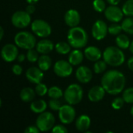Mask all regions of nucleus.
Segmentation results:
<instances>
[{
    "label": "nucleus",
    "mask_w": 133,
    "mask_h": 133,
    "mask_svg": "<svg viewBox=\"0 0 133 133\" xmlns=\"http://www.w3.org/2000/svg\"><path fill=\"white\" fill-rule=\"evenodd\" d=\"M53 70L55 74L58 77L65 78L72 75L73 69L72 65L69 61L59 60L55 63Z\"/></svg>",
    "instance_id": "obj_9"
},
{
    "label": "nucleus",
    "mask_w": 133,
    "mask_h": 133,
    "mask_svg": "<svg viewBox=\"0 0 133 133\" xmlns=\"http://www.w3.org/2000/svg\"><path fill=\"white\" fill-rule=\"evenodd\" d=\"M3 36H4V30L2 26H0V41L2 40Z\"/></svg>",
    "instance_id": "obj_45"
},
{
    "label": "nucleus",
    "mask_w": 133,
    "mask_h": 133,
    "mask_svg": "<svg viewBox=\"0 0 133 133\" xmlns=\"http://www.w3.org/2000/svg\"><path fill=\"white\" fill-rule=\"evenodd\" d=\"M107 63L106 62L101 61V59L97 61L94 65V71L96 74H101L102 72H104L106 69H107Z\"/></svg>",
    "instance_id": "obj_29"
},
{
    "label": "nucleus",
    "mask_w": 133,
    "mask_h": 133,
    "mask_svg": "<svg viewBox=\"0 0 133 133\" xmlns=\"http://www.w3.org/2000/svg\"><path fill=\"white\" fill-rule=\"evenodd\" d=\"M26 1L27 2L28 4H33V5H34V4H36L37 2H38L39 0H26Z\"/></svg>",
    "instance_id": "obj_46"
},
{
    "label": "nucleus",
    "mask_w": 133,
    "mask_h": 133,
    "mask_svg": "<svg viewBox=\"0 0 133 133\" xmlns=\"http://www.w3.org/2000/svg\"><path fill=\"white\" fill-rule=\"evenodd\" d=\"M35 94H36V92L32 88L25 87L23 90H21L19 97H20L21 101H23L25 103H28V102H31L34 99Z\"/></svg>",
    "instance_id": "obj_22"
},
{
    "label": "nucleus",
    "mask_w": 133,
    "mask_h": 133,
    "mask_svg": "<svg viewBox=\"0 0 133 133\" xmlns=\"http://www.w3.org/2000/svg\"><path fill=\"white\" fill-rule=\"evenodd\" d=\"M55 48L58 54L66 55L70 52L71 45L69 44V43L65 42V41H60L55 45Z\"/></svg>",
    "instance_id": "obj_26"
},
{
    "label": "nucleus",
    "mask_w": 133,
    "mask_h": 133,
    "mask_svg": "<svg viewBox=\"0 0 133 133\" xmlns=\"http://www.w3.org/2000/svg\"><path fill=\"white\" fill-rule=\"evenodd\" d=\"M83 97V88L76 83L70 84L64 92L65 101L71 105H76L81 102Z\"/></svg>",
    "instance_id": "obj_4"
},
{
    "label": "nucleus",
    "mask_w": 133,
    "mask_h": 133,
    "mask_svg": "<svg viewBox=\"0 0 133 133\" xmlns=\"http://www.w3.org/2000/svg\"><path fill=\"white\" fill-rule=\"evenodd\" d=\"M122 30V25L118 24V23H114L108 27V33L111 35H118Z\"/></svg>",
    "instance_id": "obj_34"
},
{
    "label": "nucleus",
    "mask_w": 133,
    "mask_h": 133,
    "mask_svg": "<svg viewBox=\"0 0 133 133\" xmlns=\"http://www.w3.org/2000/svg\"><path fill=\"white\" fill-rule=\"evenodd\" d=\"M19 55L18 47L16 44H6L4 45L1 51L2 58L6 62H12L17 58Z\"/></svg>",
    "instance_id": "obj_12"
},
{
    "label": "nucleus",
    "mask_w": 133,
    "mask_h": 133,
    "mask_svg": "<svg viewBox=\"0 0 133 133\" xmlns=\"http://www.w3.org/2000/svg\"><path fill=\"white\" fill-rule=\"evenodd\" d=\"M38 67L43 71H48L51 66V59L48 55H42L37 61Z\"/></svg>",
    "instance_id": "obj_24"
},
{
    "label": "nucleus",
    "mask_w": 133,
    "mask_h": 133,
    "mask_svg": "<svg viewBox=\"0 0 133 133\" xmlns=\"http://www.w3.org/2000/svg\"><path fill=\"white\" fill-rule=\"evenodd\" d=\"M76 77L79 83H87L91 81L93 78V72L88 67L85 65H81L76 69Z\"/></svg>",
    "instance_id": "obj_15"
},
{
    "label": "nucleus",
    "mask_w": 133,
    "mask_h": 133,
    "mask_svg": "<svg viewBox=\"0 0 133 133\" xmlns=\"http://www.w3.org/2000/svg\"><path fill=\"white\" fill-rule=\"evenodd\" d=\"M125 77L118 70L107 71L101 78V86L106 93L111 95H118L122 93L125 87Z\"/></svg>",
    "instance_id": "obj_1"
},
{
    "label": "nucleus",
    "mask_w": 133,
    "mask_h": 133,
    "mask_svg": "<svg viewBox=\"0 0 133 133\" xmlns=\"http://www.w3.org/2000/svg\"><path fill=\"white\" fill-rule=\"evenodd\" d=\"M122 97L125 103L133 104V87L126 89L122 94Z\"/></svg>",
    "instance_id": "obj_35"
},
{
    "label": "nucleus",
    "mask_w": 133,
    "mask_h": 133,
    "mask_svg": "<svg viewBox=\"0 0 133 133\" xmlns=\"http://www.w3.org/2000/svg\"><path fill=\"white\" fill-rule=\"evenodd\" d=\"M104 16L108 21L112 23H119L122 20L124 13L122 9L116 5H111L108 8H106L104 11Z\"/></svg>",
    "instance_id": "obj_13"
},
{
    "label": "nucleus",
    "mask_w": 133,
    "mask_h": 133,
    "mask_svg": "<svg viewBox=\"0 0 133 133\" xmlns=\"http://www.w3.org/2000/svg\"><path fill=\"white\" fill-rule=\"evenodd\" d=\"M11 22L15 27L23 29L27 27L30 24L31 16L26 11H16L12 14Z\"/></svg>",
    "instance_id": "obj_8"
},
{
    "label": "nucleus",
    "mask_w": 133,
    "mask_h": 133,
    "mask_svg": "<svg viewBox=\"0 0 133 133\" xmlns=\"http://www.w3.org/2000/svg\"><path fill=\"white\" fill-rule=\"evenodd\" d=\"M85 57L91 61V62H97L101 59V56L103 55L100 48L95 46H90L87 47L84 51Z\"/></svg>",
    "instance_id": "obj_19"
},
{
    "label": "nucleus",
    "mask_w": 133,
    "mask_h": 133,
    "mask_svg": "<svg viewBox=\"0 0 133 133\" xmlns=\"http://www.w3.org/2000/svg\"><path fill=\"white\" fill-rule=\"evenodd\" d=\"M103 58L108 65L118 67L125 62V56L120 48L109 46L104 51Z\"/></svg>",
    "instance_id": "obj_3"
},
{
    "label": "nucleus",
    "mask_w": 133,
    "mask_h": 133,
    "mask_svg": "<svg viewBox=\"0 0 133 133\" xmlns=\"http://www.w3.org/2000/svg\"><path fill=\"white\" fill-rule=\"evenodd\" d=\"M38 51L37 50H34V48L27 50V53H26V59L30 62H36L38 61L39 59V56H38Z\"/></svg>",
    "instance_id": "obj_31"
},
{
    "label": "nucleus",
    "mask_w": 133,
    "mask_h": 133,
    "mask_svg": "<svg viewBox=\"0 0 133 133\" xmlns=\"http://www.w3.org/2000/svg\"><path fill=\"white\" fill-rule=\"evenodd\" d=\"M35 10H36V8H35L34 5H33V4H29L26 8V11L30 15L33 14L35 12Z\"/></svg>",
    "instance_id": "obj_41"
},
{
    "label": "nucleus",
    "mask_w": 133,
    "mask_h": 133,
    "mask_svg": "<svg viewBox=\"0 0 133 133\" xmlns=\"http://www.w3.org/2000/svg\"><path fill=\"white\" fill-rule=\"evenodd\" d=\"M31 30L39 37H48L51 34L50 24L43 19H35L31 23Z\"/></svg>",
    "instance_id": "obj_7"
},
{
    "label": "nucleus",
    "mask_w": 133,
    "mask_h": 133,
    "mask_svg": "<svg viewBox=\"0 0 133 133\" xmlns=\"http://www.w3.org/2000/svg\"><path fill=\"white\" fill-rule=\"evenodd\" d=\"M122 27L123 31L129 34L133 35V17L129 16L122 22Z\"/></svg>",
    "instance_id": "obj_27"
},
{
    "label": "nucleus",
    "mask_w": 133,
    "mask_h": 133,
    "mask_svg": "<svg viewBox=\"0 0 133 133\" xmlns=\"http://www.w3.org/2000/svg\"><path fill=\"white\" fill-rule=\"evenodd\" d=\"M12 72H13L15 75L19 76V75H21L22 72H23V68H22L21 65L16 64V65H14L12 67Z\"/></svg>",
    "instance_id": "obj_40"
},
{
    "label": "nucleus",
    "mask_w": 133,
    "mask_h": 133,
    "mask_svg": "<svg viewBox=\"0 0 133 133\" xmlns=\"http://www.w3.org/2000/svg\"><path fill=\"white\" fill-rule=\"evenodd\" d=\"M122 9L125 16H133V0H127L123 5Z\"/></svg>",
    "instance_id": "obj_30"
},
{
    "label": "nucleus",
    "mask_w": 133,
    "mask_h": 133,
    "mask_svg": "<svg viewBox=\"0 0 133 133\" xmlns=\"http://www.w3.org/2000/svg\"><path fill=\"white\" fill-rule=\"evenodd\" d=\"M93 7L95 11L102 12L106 9V3L104 0H94L93 2Z\"/></svg>",
    "instance_id": "obj_32"
},
{
    "label": "nucleus",
    "mask_w": 133,
    "mask_h": 133,
    "mask_svg": "<svg viewBox=\"0 0 133 133\" xmlns=\"http://www.w3.org/2000/svg\"><path fill=\"white\" fill-rule=\"evenodd\" d=\"M85 55L83 54V52L79 49L76 48L72 51L69 53V62L72 65H78L82 63L83 61V57Z\"/></svg>",
    "instance_id": "obj_21"
},
{
    "label": "nucleus",
    "mask_w": 133,
    "mask_h": 133,
    "mask_svg": "<svg viewBox=\"0 0 133 133\" xmlns=\"http://www.w3.org/2000/svg\"><path fill=\"white\" fill-rule=\"evenodd\" d=\"M51 132L53 133H66L68 132V129L62 125H57L52 128Z\"/></svg>",
    "instance_id": "obj_38"
},
{
    "label": "nucleus",
    "mask_w": 133,
    "mask_h": 133,
    "mask_svg": "<svg viewBox=\"0 0 133 133\" xmlns=\"http://www.w3.org/2000/svg\"><path fill=\"white\" fill-rule=\"evenodd\" d=\"M121 0H107V2L110 4V5H117Z\"/></svg>",
    "instance_id": "obj_44"
},
{
    "label": "nucleus",
    "mask_w": 133,
    "mask_h": 133,
    "mask_svg": "<svg viewBox=\"0 0 133 133\" xmlns=\"http://www.w3.org/2000/svg\"><path fill=\"white\" fill-rule=\"evenodd\" d=\"M58 118L62 124H71L76 118V111L71 104H65L58 111Z\"/></svg>",
    "instance_id": "obj_10"
},
{
    "label": "nucleus",
    "mask_w": 133,
    "mask_h": 133,
    "mask_svg": "<svg viewBox=\"0 0 133 133\" xmlns=\"http://www.w3.org/2000/svg\"><path fill=\"white\" fill-rule=\"evenodd\" d=\"M65 23L69 27L77 26L80 23V15L76 9H69L64 16Z\"/></svg>",
    "instance_id": "obj_16"
},
{
    "label": "nucleus",
    "mask_w": 133,
    "mask_h": 133,
    "mask_svg": "<svg viewBox=\"0 0 133 133\" xmlns=\"http://www.w3.org/2000/svg\"><path fill=\"white\" fill-rule=\"evenodd\" d=\"M115 42H116L117 46L120 48L121 49L129 48L130 44H131L130 40L128 37V36H126L125 34H121L117 35Z\"/></svg>",
    "instance_id": "obj_25"
},
{
    "label": "nucleus",
    "mask_w": 133,
    "mask_h": 133,
    "mask_svg": "<svg viewBox=\"0 0 133 133\" xmlns=\"http://www.w3.org/2000/svg\"><path fill=\"white\" fill-rule=\"evenodd\" d=\"M105 90L102 86H95L88 92V98L91 102H98L101 101L105 95Z\"/></svg>",
    "instance_id": "obj_17"
},
{
    "label": "nucleus",
    "mask_w": 133,
    "mask_h": 133,
    "mask_svg": "<svg viewBox=\"0 0 133 133\" xmlns=\"http://www.w3.org/2000/svg\"><path fill=\"white\" fill-rule=\"evenodd\" d=\"M91 32L94 39H96L97 41H101L104 39L107 36V34L108 32V25L104 21L98 19L94 23Z\"/></svg>",
    "instance_id": "obj_11"
},
{
    "label": "nucleus",
    "mask_w": 133,
    "mask_h": 133,
    "mask_svg": "<svg viewBox=\"0 0 133 133\" xmlns=\"http://www.w3.org/2000/svg\"><path fill=\"white\" fill-rule=\"evenodd\" d=\"M41 132L37 125H30L24 130L25 133H39Z\"/></svg>",
    "instance_id": "obj_39"
},
{
    "label": "nucleus",
    "mask_w": 133,
    "mask_h": 133,
    "mask_svg": "<svg viewBox=\"0 0 133 133\" xmlns=\"http://www.w3.org/2000/svg\"><path fill=\"white\" fill-rule=\"evenodd\" d=\"M35 92L36 94H37L40 97H43L44 95H46L48 92V89L47 87V86L42 83H40L36 85L35 87Z\"/></svg>",
    "instance_id": "obj_33"
},
{
    "label": "nucleus",
    "mask_w": 133,
    "mask_h": 133,
    "mask_svg": "<svg viewBox=\"0 0 133 133\" xmlns=\"http://www.w3.org/2000/svg\"><path fill=\"white\" fill-rule=\"evenodd\" d=\"M68 42L74 48H84L88 42V34L81 26L71 27L68 31Z\"/></svg>",
    "instance_id": "obj_2"
},
{
    "label": "nucleus",
    "mask_w": 133,
    "mask_h": 133,
    "mask_svg": "<svg viewBox=\"0 0 133 133\" xmlns=\"http://www.w3.org/2000/svg\"><path fill=\"white\" fill-rule=\"evenodd\" d=\"M76 128L79 132H87L91 125V120L87 115H80L76 120Z\"/></svg>",
    "instance_id": "obj_20"
},
{
    "label": "nucleus",
    "mask_w": 133,
    "mask_h": 133,
    "mask_svg": "<svg viewBox=\"0 0 133 133\" xmlns=\"http://www.w3.org/2000/svg\"><path fill=\"white\" fill-rule=\"evenodd\" d=\"M127 64H128L129 69L131 71H132L133 72V57H131V58L128 60Z\"/></svg>",
    "instance_id": "obj_42"
},
{
    "label": "nucleus",
    "mask_w": 133,
    "mask_h": 133,
    "mask_svg": "<svg viewBox=\"0 0 133 133\" xmlns=\"http://www.w3.org/2000/svg\"><path fill=\"white\" fill-rule=\"evenodd\" d=\"M125 102V101H124L123 97H116L113 100L111 103V107L115 110H120L124 106Z\"/></svg>",
    "instance_id": "obj_36"
},
{
    "label": "nucleus",
    "mask_w": 133,
    "mask_h": 133,
    "mask_svg": "<svg viewBox=\"0 0 133 133\" xmlns=\"http://www.w3.org/2000/svg\"><path fill=\"white\" fill-rule=\"evenodd\" d=\"M48 104L44 100H37L35 101H33L30 104V110L35 113V114H41L45 111L47 109Z\"/></svg>",
    "instance_id": "obj_23"
},
{
    "label": "nucleus",
    "mask_w": 133,
    "mask_h": 133,
    "mask_svg": "<svg viewBox=\"0 0 133 133\" xmlns=\"http://www.w3.org/2000/svg\"><path fill=\"white\" fill-rule=\"evenodd\" d=\"M26 77L29 82L38 84L44 79V72L39 67H30L26 72Z\"/></svg>",
    "instance_id": "obj_14"
},
{
    "label": "nucleus",
    "mask_w": 133,
    "mask_h": 133,
    "mask_svg": "<svg viewBox=\"0 0 133 133\" xmlns=\"http://www.w3.org/2000/svg\"><path fill=\"white\" fill-rule=\"evenodd\" d=\"M26 58V56H25L24 54H19V55H18L16 60H17L19 62H23L25 60Z\"/></svg>",
    "instance_id": "obj_43"
},
{
    "label": "nucleus",
    "mask_w": 133,
    "mask_h": 133,
    "mask_svg": "<svg viewBox=\"0 0 133 133\" xmlns=\"http://www.w3.org/2000/svg\"><path fill=\"white\" fill-rule=\"evenodd\" d=\"M15 44L23 49L30 50L36 47L37 40L36 37L30 32L21 31L17 33L14 37Z\"/></svg>",
    "instance_id": "obj_5"
},
{
    "label": "nucleus",
    "mask_w": 133,
    "mask_h": 133,
    "mask_svg": "<svg viewBox=\"0 0 133 133\" xmlns=\"http://www.w3.org/2000/svg\"><path fill=\"white\" fill-rule=\"evenodd\" d=\"M55 45L52 41L48 39H43L37 42L36 45V50L39 54L48 55L53 51Z\"/></svg>",
    "instance_id": "obj_18"
},
{
    "label": "nucleus",
    "mask_w": 133,
    "mask_h": 133,
    "mask_svg": "<svg viewBox=\"0 0 133 133\" xmlns=\"http://www.w3.org/2000/svg\"><path fill=\"white\" fill-rule=\"evenodd\" d=\"M129 50L133 54V41L131 42V44H130V47H129Z\"/></svg>",
    "instance_id": "obj_47"
},
{
    "label": "nucleus",
    "mask_w": 133,
    "mask_h": 133,
    "mask_svg": "<svg viewBox=\"0 0 133 133\" xmlns=\"http://www.w3.org/2000/svg\"><path fill=\"white\" fill-rule=\"evenodd\" d=\"M55 116L51 112L44 111L38 115L36 120V125L41 132H48L55 126Z\"/></svg>",
    "instance_id": "obj_6"
},
{
    "label": "nucleus",
    "mask_w": 133,
    "mask_h": 133,
    "mask_svg": "<svg viewBox=\"0 0 133 133\" xmlns=\"http://www.w3.org/2000/svg\"><path fill=\"white\" fill-rule=\"evenodd\" d=\"M130 113H131V115H132V116L133 117V106L132 107V108H131V110H130Z\"/></svg>",
    "instance_id": "obj_48"
},
{
    "label": "nucleus",
    "mask_w": 133,
    "mask_h": 133,
    "mask_svg": "<svg viewBox=\"0 0 133 133\" xmlns=\"http://www.w3.org/2000/svg\"><path fill=\"white\" fill-rule=\"evenodd\" d=\"M48 106L52 111H59L61 107L62 106L61 104V101L58 99H52L49 101Z\"/></svg>",
    "instance_id": "obj_37"
},
{
    "label": "nucleus",
    "mask_w": 133,
    "mask_h": 133,
    "mask_svg": "<svg viewBox=\"0 0 133 133\" xmlns=\"http://www.w3.org/2000/svg\"><path fill=\"white\" fill-rule=\"evenodd\" d=\"M48 95L50 98L52 99H59L61 98L62 96H64V94L62 90V89L58 87L54 86L51 87L48 89Z\"/></svg>",
    "instance_id": "obj_28"
}]
</instances>
